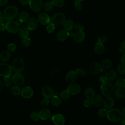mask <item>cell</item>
<instances>
[{
    "instance_id": "6da1fadb",
    "label": "cell",
    "mask_w": 125,
    "mask_h": 125,
    "mask_svg": "<svg viewBox=\"0 0 125 125\" xmlns=\"http://www.w3.org/2000/svg\"><path fill=\"white\" fill-rule=\"evenodd\" d=\"M18 13V8L13 5L8 6L3 11V17L7 21H12Z\"/></svg>"
},
{
    "instance_id": "7a4b0ae2",
    "label": "cell",
    "mask_w": 125,
    "mask_h": 125,
    "mask_svg": "<svg viewBox=\"0 0 125 125\" xmlns=\"http://www.w3.org/2000/svg\"><path fill=\"white\" fill-rule=\"evenodd\" d=\"M106 116L110 122L116 123L120 120L122 114L121 111L118 108L112 107L107 111Z\"/></svg>"
},
{
    "instance_id": "3957f363",
    "label": "cell",
    "mask_w": 125,
    "mask_h": 125,
    "mask_svg": "<svg viewBox=\"0 0 125 125\" xmlns=\"http://www.w3.org/2000/svg\"><path fill=\"white\" fill-rule=\"evenodd\" d=\"M13 71L15 73H21L24 68V62L23 59L21 57L15 58L13 61L12 65Z\"/></svg>"
},
{
    "instance_id": "277c9868",
    "label": "cell",
    "mask_w": 125,
    "mask_h": 125,
    "mask_svg": "<svg viewBox=\"0 0 125 125\" xmlns=\"http://www.w3.org/2000/svg\"><path fill=\"white\" fill-rule=\"evenodd\" d=\"M100 89L101 93L105 97L110 96L112 94L113 89L112 83L107 81L102 83Z\"/></svg>"
},
{
    "instance_id": "5b68a950",
    "label": "cell",
    "mask_w": 125,
    "mask_h": 125,
    "mask_svg": "<svg viewBox=\"0 0 125 125\" xmlns=\"http://www.w3.org/2000/svg\"><path fill=\"white\" fill-rule=\"evenodd\" d=\"M13 72L11 65L6 63H0V75L5 77L10 76Z\"/></svg>"
},
{
    "instance_id": "8992f818",
    "label": "cell",
    "mask_w": 125,
    "mask_h": 125,
    "mask_svg": "<svg viewBox=\"0 0 125 125\" xmlns=\"http://www.w3.org/2000/svg\"><path fill=\"white\" fill-rule=\"evenodd\" d=\"M65 20L64 15L62 13H57L55 14L50 19V23L55 25H58L62 24Z\"/></svg>"
},
{
    "instance_id": "52a82bcc",
    "label": "cell",
    "mask_w": 125,
    "mask_h": 125,
    "mask_svg": "<svg viewBox=\"0 0 125 125\" xmlns=\"http://www.w3.org/2000/svg\"><path fill=\"white\" fill-rule=\"evenodd\" d=\"M29 4L31 9L36 12L40 11L43 6L42 0H30Z\"/></svg>"
},
{
    "instance_id": "ba28073f",
    "label": "cell",
    "mask_w": 125,
    "mask_h": 125,
    "mask_svg": "<svg viewBox=\"0 0 125 125\" xmlns=\"http://www.w3.org/2000/svg\"><path fill=\"white\" fill-rule=\"evenodd\" d=\"M103 67L101 63L99 62L92 63L90 66V72L93 75H97L103 71Z\"/></svg>"
},
{
    "instance_id": "9c48e42d",
    "label": "cell",
    "mask_w": 125,
    "mask_h": 125,
    "mask_svg": "<svg viewBox=\"0 0 125 125\" xmlns=\"http://www.w3.org/2000/svg\"><path fill=\"white\" fill-rule=\"evenodd\" d=\"M19 27L16 22L12 21H9L5 24V29L9 32L16 33L18 32Z\"/></svg>"
},
{
    "instance_id": "30bf717a",
    "label": "cell",
    "mask_w": 125,
    "mask_h": 125,
    "mask_svg": "<svg viewBox=\"0 0 125 125\" xmlns=\"http://www.w3.org/2000/svg\"><path fill=\"white\" fill-rule=\"evenodd\" d=\"M42 93L45 97L51 98L54 95V91L52 87L48 85H45L42 88Z\"/></svg>"
},
{
    "instance_id": "8fae6325",
    "label": "cell",
    "mask_w": 125,
    "mask_h": 125,
    "mask_svg": "<svg viewBox=\"0 0 125 125\" xmlns=\"http://www.w3.org/2000/svg\"><path fill=\"white\" fill-rule=\"evenodd\" d=\"M53 123L56 125H62L65 122V119L63 116L61 114H57L52 117Z\"/></svg>"
},
{
    "instance_id": "7c38bea8",
    "label": "cell",
    "mask_w": 125,
    "mask_h": 125,
    "mask_svg": "<svg viewBox=\"0 0 125 125\" xmlns=\"http://www.w3.org/2000/svg\"><path fill=\"white\" fill-rule=\"evenodd\" d=\"M38 21L43 25L48 24L50 22V18L45 13H41L38 15Z\"/></svg>"
},
{
    "instance_id": "4fadbf2b",
    "label": "cell",
    "mask_w": 125,
    "mask_h": 125,
    "mask_svg": "<svg viewBox=\"0 0 125 125\" xmlns=\"http://www.w3.org/2000/svg\"><path fill=\"white\" fill-rule=\"evenodd\" d=\"M67 89L68 90L70 94L76 95L80 92L81 90V87L80 85L77 83H71V84L68 85Z\"/></svg>"
},
{
    "instance_id": "5bb4252c",
    "label": "cell",
    "mask_w": 125,
    "mask_h": 125,
    "mask_svg": "<svg viewBox=\"0 0 125 125\" xmlns=\"http://www.w3.org/2000/svg\"><path fill=\"white\" fill-rule=\"evenodd\" d=\"M13 82L17 85H21L24 83V79L20 73H16L12 76Z\"/></svg>"
},
{
    "instance_id": "9a60e30c",
    "label": "cell",
    "mask_w": 125,
    "mask_h": 125,
    "mask_svg": "<svg viewBox=\"0 0 125 125\" xmlns=\"http://www.w3.org/2000/svg\"><path fill=\"white\" fill-rule=\"evenodd\" d=\"M21 96L24 98H29L32 96L33 90L31 87L26 86L21 89Z\"/></svg>"
},
{
    "instance_id": "2e32d148",
    "label": "cell",
    "mask_w": 125,
    "mask_h": 125,
    "mask_svg": "<svg viewBox=\"0 0 125 125\" xmlns=\"http://www.w3.org/2000/svg\"><path fill=\"white\" fill-rule=\"evenodd\" d=\"M77 75L74 71L68 72L65 76V80L67 83H73L77 79Z\"/></svg>"
},
{
    "instance_id": "e0dca14e",
    "label": "cell",
    "mask_w": 125,
    "mask_h": 125,
    "mask_svg": "<svg viewBox=\"0 0 125 125\" xmlns=\"http://www.w3.org/2000/svg\"><path fill=\"white\" fill-rule=\"evenodd\" d=\"M91 100L92 104L96 107H100L104 104V100L103 97L101 95H95Z\"/></svg>"
},
{
    "instance_id": "ac0fdd59",
    "label": "cell",
    "mask_w": 125,
    "mask_h": 125,
    "mask_svg": "<svg viewBox=\"0 0 125 125\" xmlns=\"http://www.w3.org/2000/svg\"><path fill=\"white\" fill-rule=\"evenodd\" d=\"M38 25V21L37 20L34 18L32 17L29 18L27 21V27L29 30H33L35 29Z\"/></svg>"
},
{
    "instance_id": "d6986e66",
    "label": "cell",
    "mask_w": 125,
    "mask_h": 125,
    "mask_svg": "<svg viewBox=\"0 0 125 125\" xmlns=\"http://www.w3.org/2000/svg\"><path fill=\"white\" fill-rule=\"evenodd\" d=\"M68 37V32L65 29H62L59 31L57 35V39L60 42H63L65 41Z\"/></svg>"
},
{
    "instance_id": "ffe728a7",
    "label": "cell",
    "mask_w": 125,
    "mask_h": 125,
    "mask_svg": "<svg viewBox=\"0 0 125 125\" xmlns=\"http://www.w3.org/2000/svg\"><path fill=\"white\" fill-rule=\"evenodd\" d=\"M73 37L74 41L77 43H81L83 42L85 38V34L83 31L77 32L75 33Z\"/></svg>"
},
{
    "instance_id": "44dd1931",
    "label": "cell",
    "mask_w": 125,
    "mask_h": 125,
    "mask_svg": "<svg viewBox=\"0 0 125 125\" xmlns=\"http://www.w3.org/2000/svg\"><path fill=\"white\" fill-rule=\"evenodd\" d=\"M18 33L20 36L21 38L28 37V35L29 34V29L27 27L25 26H21L20 27H19Z\"/></svg>"
},
{
    "instance_id": "7402d4cb",
    "label": "cell",
    "mask_w": 125,
    "mask_h": 125,
    "mask_svg": "<svg viewBox=\"0 0 125 125\" xmlns=\"http://www.w3.org/2000/svg\"><path fill=\"white\" fill-rule=\"evenodd\" d=\"M39 114L41 119L45 120L50 117L51 115V112L48 109L43 108L39 112Z\"/></svg>"
},
{
    "instance_id": "603a6c76",
    "label": "cell",
    "mask_w": 125,
    "mask_h": 125,
    "mask_svg": "<svg viewBox=\"0 0 125 125\" xmlns=\"http://www.w3.org/2000/svg\"><path fill=\"white\" fill-rule=\"evenodd\" d=\"M104 104L106 109H110L112 108L114 105V99L110 96L107 97L105 100H104Z\"/></svg>"
},
{
    "instance_id": "cb8c5ba5",
    "label": "cell",
    "mask_w": 125,
    "mask_h": 125,
    "mask_svg": "<svg viewBox=\"0 0 125 125\" xmlns=\"http://www.w3.org/2000/svg\"><path fill=\"white\" fill-rule=\"evenodd\" d=\"M94 50L97 54H101L103 53L105 51V47L103 43L98 42L95 44Z\"/></svg>"
},
{
    "instance_id": "d4e9b609",
    "label": "cell",
    "mask_w": 125,
    "mask_h": 125,
    "mask_svg": "<svg viewBox=\"0 0 125 125\" xmlns=\"http://www.w3.org/2000/svg\"><path fill=\"white\" fill-rule=\"evenodd\" d=\"M117 73L113 70H109L105 75V78L107 81H112L117 77Z\"/></svg>"
},
{
    "instance_id": "484cf974",
    "label": "cell",
    "mask_w": 125,
    "mask_h": 125,
    "mask_svg": "<svg viewBox=\"0 0 125 125\" xmlns=\"http://www.w3.org/2000/svg\"><path fill=\"white\" fill-rule=\"evenodd\" d=\"M11 57L10 53L7 50L3 51L0 54V60L3 62L8 61Z\"/></svg>"
},
{
    "instance_id": "4316f807",
    "label": "cell",
    "mask_w": 125,
    "mask_h": 125,
    "mask_svg": "<svg viewBox=\"0 0 125 125\" xmlns=\"http://www.w3.org/2000/svg\"><path fill=\"white\" fill-rule=\"evenodd\" d=\"M115 95L118 99H123L125 98V89L124 88H118L115 91Z\"/></svg>"
},
{
    "instance_id": "83f0119b",
    "label": "cell",
    "mask_w": 125,
    "mask_h": 125,
    "mask_svg": "<svg viewBox=\"0 0 125 125\" xmlns=\"http://www.w3.org/2000/svg\"><path fill=\"white\" fill-rule=\"evenodd\" d=\"M84 95L86 98L92 99L95 94L94 90L91 87H87L86 88L84 92Z\"/></svg>"
},
{
    "instance_id": "f1b7e54d",
    "label": "cell",
    "mask_w": 125,
    "mask_h": 125,
    "mask_svg": "<svg viewBox=\"0 0 125 125\" xmlns=\"http://www.w3.org/2000/svg\"><path fill=\"white\" fill-rule=\"evenodd\" d=\"M63 24L64 29H65L67 31L72 30V28H73V22L70 19L65 20Z\"/></svg>"
},
{
    "instance_id": "f546056e",
    "label": "cell",
    "mask_w": 125,
    "mask_h": 125,
    "mask_svg": "<svg viewBox=\"0 0 125 125\" xmlns=\"http://www.w3.org/2000/svg\"><path fill=\"white\" fill-rule=\"evenodd\" d=\"M51 102L53 105L55 106H59L61 104L62 101L58 95H54L52 97H51Z\"/></svg>"
},
{
    "instance_id": "4dcf8cb0",
    "label": "cell",
    "mask_w": 125,
    "mask_h": 125,
    "mask_svg": "<svg viewBox=\"0 0 125 125\" xmlns=\"http://www.w3.org/2000/svg\"><path fill=\"white\" fill-rule=\"evenodd\" d=\"M101 64L104 68L109 69L112 67L113 63L111 60L109 59H105V60L103 61Z\"/></svg>"
},
{
    "instance_id": "1f68e13d",
    "label": "cell",
    "mask_w": 125,
    "mask_h": 125,
    "mask_svg": "<svg viewBox=\"0 0 125 125\" xmlns=\"http://www.w3.org/2000/svg\"><path fill=\"white\" fill-rule=\"evenodd\" d=\"M115 85L118 88L125 87V79L122 78H118L115 82Z\"/></svg>"
},
{
    "instance_id": "d6a6232c",
    "label": "cell",
    "mask_w": 125,
    "mask_h": 125,
    "mask_svg": "<svg viewBox=\"0 0 125 125\" xmlns=\"http://www.w3.org/2000/svg\"><path fill=\"white\" fill-rule=\"evenodd\" d=\"M53 4L52 1H46L43 5V7L44 10L45 11H49L51 10L53 7Z\"/></svg>"
},
{
    "instance_id": "836d02e7",
    "label": "cell",
    "mask_w": 125,
    "mask_h": 125,
    "mask_svg": "<svg viewBox=\"0 0 125 125\" xmlns=\"http://www.w3.org/2000/svg\"><path fill=\"white\" fill-rule=\"evenodd\" d=\"M69 95H70V93L69 92L67 89L63 90L60 93V96L61 99L64 101L67 100L69 98Z\"/></svg>"
},
{
    "instance_id": "e575fe53",
    "label": "cell",
    "mask_w": 125,
    "mask_h": 125,
    "mask_svg": "<svg viewBox=\"0 0 125 125\" xmlns=\"http://www.w3.org/2000/svg\"><path fill=\"white\" fill-rule=\"evenodd\" d=\"M19 19L22 21L25 22L27 21L29 19V15L26 12H21L19 15Z\"/></svg>"
},
{
    "instance_id": "d590c367",
    "label": "cell",
    "mask_w": 125,
    "mask_h": 125,
    "mask_svg": "<svg viewBox=\"0 0 125 125\" xmlns=\"http://www.w3.org/2000/svg\"><path fill=\"white\" fill-rule=\"evenodd\" d=\"M11 92L14 95H19L21 94V88L17 85L13 86L11 88Z\"/></svg>"
},
{
    "instance_id": "8d00e7d4",
    "label": "cell",
    "mask_w": 125,
    "mask_h": 125,
    "mask_svg": "<svg viewBox=\"0 0 125 125\" xmlns=\"http://www.w3.org/2000/svg\"><path fill=\"white\" fill-rule=\"evenodd\" d=\"M75 72L77 75L80 77H84L86 75V71L85 70L82 68H77Z\"/></svg>"
},
{
    "instance_id": "74e56055",
    "label": "cell",
    "mask_w": 125,
    "mask_h": 125,
    "mask_svg": "<svg viewBox=\"0 0 125 125\" xmlns=\"http://www.w3.org/2000/svg\"><path fill=\"white\" fill-rule=\"evenodd\" d=\"M22 40L21 42V44L25 47L28 46L31 43V40L28 37H24L23 38H22Z\"/></svg>"
},
{
    "instance_id": "f35d334b",
    "label": "cell",
    "mask_w": 125,
    "mask_h": 125,
    "mask_svg": "<svg viewBox=\"0 0 125 125\" xmlns=\"http://www.w3.org/2000/svg\"><path fill=\"white\" fill-rule=\"evenodd\" d=\"M12 83H13L12 79L11 77H10V76L4 77L3 79V83L5 86H10V85H12Z\"/></svg>"
},
{
    "instance_id": "ab89813d",
    "label": "cell",
    "mask_w": 125,
    "mask_h": 125,
    "mask_svg": "<svg viewBox=\"0 0 125 125\" xmlns=\"http://www.w3.org/2000/svg\"><path fill=\"white\" fill-rule=\"evenodd\" d=\"M30 118L31 120L34 121H38L40 119L39 113L36 111H33L31 113Z\"/></svg>"
},
{
    "instance_id": "60d3db41",
    "label": "cell",
    "mask_w": 125,
    "mask_h": 125,
    "mask_svg": "<svg viewBox=\"0 0 125 125\" xmlns=\"http://www.w3.org/2000/svg\"><path fill=\"white\" fill-rule=\"evenodd\" d=\"M107 111L105 108H101L98 111V115L101 118H104L106 116Z\"/></svg>"
},
{
    "instance_id": "b9f144b4",
    "label": "cell",
    "mask_w": 125,
    "mask_h": 125,
    "mask_svg": "<svg viewBox=\"0 0 125 125\" xmlns=\"http://www.w3.org/2000/svg\"><path fill=\"white\" fill-rule=\"evenodd\" d=\"M53 5L57 7H62L64 5V0H52V1Z\"/></svg>"
},
{
    "instance_id": "7bdbcfd3",
    "label": "cell",
    "mask_w": 125,
    "mask_h": 125,
    "mask_svg": "<svg viewBox=\"0 0 125 125\" xmlns=\"http://www.w3.org/2000/svg\"><path fill=\"white\" fill-rule=\"evenodd\" d=\"M117 70L120 74H125V65L123 63L119 64L117 67Z\"/></svg>"
},
{
    "instance_id": "ee69618b",
    "label": "cell",
    "mask_w": 125,
    "mask_h": 125,
    "mask_svg": "<svg viewBox=\"0 0 125 125\" xmlns=\"http://www.w3.org/2000/svg\"><path fill=\"white\" fill-rule=\"evenodd\" d=\"M73 28L75 29V30H76L77 32L83 31V29H84L83 25L80 23H76L74 24Z\"/></svg>"
},
{
    "instance_id": "f6af8a7d",
    "label": "cell",
    "mask_w": 125,
    "mask_h": 125,
    "mask_svg": "<svg viewBox=\"0 0 125 125\" xmlns=\"http://www.w3.org/2000/svg\"><path fill=\"white\" fill-rule=\"evenodd\" d=\"M55 25H54L53 24L49 22L46 27V30L48 32V33H53L55 29Z\"/></svg>"
},
{
    "instance_id": "bcb514c9",
    "label": "cell",
    "mask_w": 125,
    "mask_h": 125,
    "mask_svg": "<svg viewBox=\"0 0 125 125\" xmlns=\"http://www.w3.org/2000/svg\"><path fill=\"white\" fill-rule=\"evenodd\" d=\"M83 104L86 107H89L91 106V105L93 104L91 99L86 98L85 99L83 102Z\"/></svg>"
},
{
    "instance_id": "7dc6e473",
    "label": "cell",
    "mask_w": 125,
    "mask_h": 125,
    "mask_svg": "<svg viewBox=\"0 0 125 125\" xmlns=\"http://www.w3.org/2000/svg\"><path fill=\"white\" fill-rule=\"evenodd\" d=\"M16 46L13 43H11L7 45V51H9L10 53L14 52L16 50Z\"/></svg>"
},
{
    "instance_id": "c3c4849f",
    "label": "cell",
    "mask_w": 125,
    "mask_h": 125,
    "mask_svg": "<svg viewBox=\"0 0 125 125\" xmlns=\"http://www.w3.org/2000/svg\"><path fill=\"white\" fill-rule=\"evenodd\" d=\"M49 103V98H47V97H45L44 98H43L41 102H40V104L42 106H46Z\"/></svg>"
},
{
    "instance_id": "681fc988",
    "label": "cell",
    "mask_w": 125,
    "mask_h": 125,
    "mask_svg": "<svg viewBox=\"0 0 125 125\" xmlns=\"http://www.w3.org/2000/svg\"><path fill=\"white\" fill-rule=\"evenodd\" d=\"M107 39V38L106 37V36H105V35H102L101 36H100L99 38H98V42H101V43H104L105 42L106 40Z\"/></svg>"
},
{
    "instance_id": "f907efd6",
    "label": "cell",
    "mask_w": 125,
    "mask_h": 125,
    "mask_svg": "<svg viewBox=\"0 0 125 125\" xmlns=\"http://www.w3.org/2000/svg\"><path fill=\"white\" fill-rule=\"evenodd\" d=\"M74 7L77 10H81L83 8V5L81 1H76L74 4Z\"/></svg>"
},
{
    "instance_id": "816d5d0a",
    "label": "cell",
    "mask_w": 125,
    "mask_h": 125,
    "mask_svg": "<svg viewBox=\"0 0 125 125\" xmlns=\"http://www.w3.org/2000/svg\"><path fill=\"white\" fill-rule=\"evenodd\" d=\"M119 50L122 53H125V40L123 41L120 45Z\"/></svg>"
},
{
    "instance_id": "f5cc1de1",
    "label": "cell",
    "mask_w": 125,
    "mask_h": 125,
    "mask_svg": "<svg viewBox=\"0 0 125 125\" xmlns=\"http://www.w3.org/2000/svg\"><path fill=\"white\" fill-rule=\"evenodd\" d=\"M30 0H19V1L21 5L25 6L29 3Z\"/></svg>"
},
{
    "instance_id": "db71d44e",
    "label": "cell",
    "mask_w": 125,
    "mask_h": 125,
    "mask_svg": "<svg viewBox=\"0 0 125 125\" xmlns=\"http://www.w3.org/2000/svg\"><path fill=\"white\" fill-rule=\"evenodd\" d=\"M99 81H100L101 83H103L105 82V81H106V78H105V76H104V75H102V76H101L99 77Z\"/></svg>"
},
{
    "instance_id": "11a10c76",
    "label": "cell",
    "mask_w": 125,
    "mask_h": 125,
    "mask_svg": "<svg viewBox=\"0 0 125 125\" xmlns=\"http://www.w3.org/2000/svg\"><path fill=\"white\" fill-rule=\"evenodd\" d=\"M5 29V25L3 23L0 22V32H2Z\"/></svg>"
},
{
    "instance_id": "9f6ffc18",
    "label": "cell",
    "mask_w": 125,
    "mask_h": 125,
    "mask_svg": "<svg viewBox=\"0 0 125 125\" xmlns=\"http://www.w3.org/2000/svg\"><path fill=\"white\" fill-rule=\"evenodd\" d=\"M7 2V0H0V6L5 5Z\"/></svg>"
},
{
    "instance_id": "6f0895ef",
    "label": "cell",
    "mask_w": 125,
    "mask_h": 125,
    "mask_svg": "<svg viewBox=\"0 0 125 125\" xmlns=\"http://www.w3.org/2000/svg\"><path fill=\"white\" fill-rule=\"evenodd\" d=\"M67 32H68V36H69V37H73L74 36L75 33L72 30H68V31H67Z\"/></svg>"
},
{
    "instance_id": "680465c9",
    "label": "cell",
    "mask_w": 125,
    "mask_h": 125,
    "mask_svg": "<svg viewBox=\"0 0 125 125\" xmlns=\"http://www.w3.org/2000/svg\"><path fill=\"white\" fill-rule=\"evenodd\" d=\"M15 22H16V24L18 25V26H20V25H21V23L23 22L20 19H18V20H17L16 21H15Z\"/></svg>"
},
{
    "instance_id": "91938a15",
    "label": "cell",
    "mask_w": 125,
    "mask_h": 125,
    "mask_svg": "<svg viewBox=\"0 0 125 125\" xmlns=\"http://www.w3.org/2000/svg\"><path fill=\"white\" fill-rule=\"evenodd\" d=\"M121 62L122 63L124 64L125 65V54H124L121 58Z\"/></svg>"
},
{
    "instance_id": "94428289",
    "label": "cell",
    "mask_w": 125,
    "mask_h": 125,
    "mask_svg": "<svg viewBox=\"0 0 125 125\" xmlns=\"http://www.w3.org/2000/svg\"><path fill=\"white\" fill-rule=\"evenodd\" d=\"M3 19H4V17H3V14L0 11V23L2 22L3 21Z\"/></svg>"
},
{
    "instance_id": "6125c7cd",
    "label": "cell",
    "mask_w": 125,
    "mask_h": 125,
    "mask_svg": "<svg viewBox=\"0 0 125 125\" xmlns=\"http://www.w3.org/2000/svg\"><path fill=\"white\" fill-rule=\"evenodd\" d=\"M121 112V114L123 116V117L125 118V107L122 108Z\"/></svg>"
},
{
    "instance_id": "be15d7a7",
    "label": "cell",
    "mask_w": 125,
    "mask_h": 125,
    "mask_svg": "<svg viewBox=\"0 0 125 125\" xmlns=\"http://www.w3.org/2000/svg\"><path fill=\"white\" fill-rule=\"evenodd\" d=\"M121 124L122 125H125V118H124L121 120Z\"/></svg>"
},
{
    "instance_id": "e7e4bbea",
    "label": "cell",
    "mask_w": 125,
    "mask_h": 125,
    "mask_svg": "<svg viewBox=\"0 0 125 125\" xmlns=\"http://www.w3.org/2000/svg\"><path fill=\"white\" fill-rule=\"evenodd\" d=\"M3 86V83H2V82H1V81L0 80V91L2 89Z\"/></svg>"
},
{
    "instance_id": "03108f58",
    "label": "cell",
    "mask_w": 125,
    "mask_h": 125,
    "mask_svg": "<svg viewBox=\"0 0 125 125\" xmlns=\"http://www.w3.org/2000/svg\"><path fill=\"white\" fill-rule=\"evenodd\" d=\"M75 1H82L83 0H74Z\"/></svg>"
}]
</instances>
